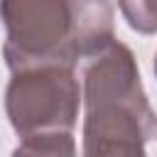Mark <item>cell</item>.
Returning a JSON list of instances; mask_svg holds the SVG:
<instances>
[{
    "instance_id": "7a4b0ae2",
    "label": "cell",
    "mask_w": 157,
    "mask_h": 157,
    "mask_svg": "<svg viewBox=\"0 0 157 157\" xmlns=\"http://www.w3.org/2000/svg\"><path fill=\"white\" fill-rule=\"evenodd\" d=\"M83 157H147L157 115L130 47L113 42L83 71Z\"/></svg>"
},
{
    "instance_id": "8992f818",
    "label": "cell",
    "mask_w": 157,
    "mask_h": 157,
    "mask_svg": "<svg viewBox=\"0 0 157 157\" xmlns=\"http://www.w3.org/2000/svg\"><path fill=\"white\" fill-rule=\"evenodd\" d=\"M155 76H157V54H155Z\"/></svg>"
},
{
    "instance_id": "3957f363",
    "label": "cell",
    "mask_w": 157,
    "mask_h": 157,
    "mask_svg": "<svg viewBox=\"0 0 157 157\" xmlns=\"http://www.w3.org/2000/svg\"><path fill=\"white\" fill-rule=\"evenodd\" d=\"M78 105L81 88L69 66L15 71L5 91V113L20 137L44 130H74Z\"/></svg>"
},
{
    "instance_id": "6da1fadb",
    "label": "cell",
    "mask_w": 157,
    "mask_h": 157,
    "mask_svg": "<svg viewBox=\"0 0 157 157\" xmlns=\"http://www.w3.org/2000/svg\"><path fill=\"white\" fill-rule=\"evenodd\" d=\"M10 71L69 66L115 42L110 0H0Z\"/></svg>"
},
{
    "instance_id": "5b68a950",
    "label": "cell",
    "mask_w": 157,
    "mask_h": 157,
    "mask_svg": "<svg viewBox=\"0 0 157 157\" xmlns=\"http://www.w3.org/2000/svg\"><path fill=\"white\" fill-rule=\"evenodd\" d=\"M128 25L140 34H157V0H118Z\"/></svg>"
},
{
    "instance_id": "277c9868",
    "label": "cell",
    "mask_w": 157,
    "mask_h": 157,
    "mask_svg": "<svg viewBox=\"0 0 157 157\" xmlns=\"http://www.w3.org/2000/svg\"><path fill=\"white\" fill-rule=\"evenodd\" d=\"M12 157H76V140L71 130H44L20 140Z\"/></svg>"
}]
</instances>
